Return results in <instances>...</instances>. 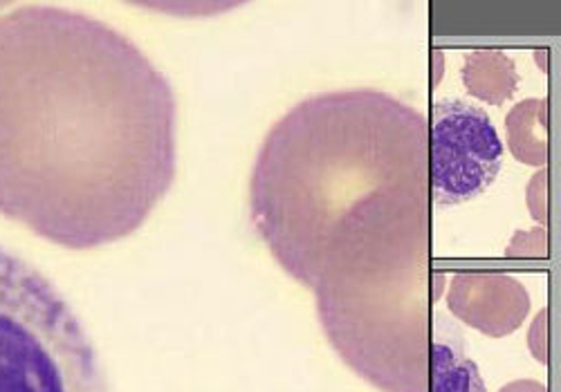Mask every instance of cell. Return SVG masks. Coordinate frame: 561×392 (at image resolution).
<instances>
[{
  "label": "cell",
  "mask_w": 561,
  "mask_h": 392,
  "mask_svg": "<svg viewBox=\"0 0 561 392\" xmlns=\"http://www.w3.org/2000/svg\"><path fill=\"white\" fill-rule=\"evenodd\" d=\"M503 153V139L481 106L436 102L427 124L430 200L436 207L477 200L499 177Z\"/></svg>",
  "instance_id": "5b68a950"
},
{
  "label": "cell",
  "mask_w": 561,
  "mask_h": 392,
  "mask_svg": "<svg viewBox=\"0 0 561 392\" xmlns=\"http://www.w3.org/2000/svg\"><path fill=\"white\" fill-rule=\"evenodd\" d=\"M0 392H108L98 350L64 293L3 247Z\"/></svg>",
  "instance_id": "277c9868"
},
{
  "label": "cell",
  "mask_w": 561,
  "mask_h": 392,
  "mask_svg": "<svg viewBox=\"0 0 561 392\" xmlns=\"http://www.w3.org/2000/svg\"><path fill=\"white\" fill-rule=\"evenodd\" d=\"M430 188L391 191L342 218L308 289L340 359L382 392H427Z\"/></svg>",
  "instance_id": "3957f363"
},
{
  "label": "cell",
  "mask_w": 561,
  "mask_h": 392,
  "mask_svg": "<svg viewBox=\"0 0 561 392\" xmlns=\"http://www.w3.org/2000/svg\"><path fill=\"white\" fill-rule=\"evenodd\" d=\"M404 188H430L425 115L382 90L323 92L265 135L250 175V218L276 265L308 287L335 224Z\"/></svg>",
  "instance_id": "7a4b0ae2"
},
{
  "label": "cell",
  "mask_w": 561,
  "mask_h": 392,
  "mask_svg": "<svg viewBox=\"0 0 561 392\" xmlns=\"http://www.w3.org/2000/svg\"><path fill=\"white\" fill-rule=\"evenodd\" d=\"M175 171L173 85L126 34L48 5L0 19V214L98 250L145 227Z\"/></svg>",
  "instance_id": "6da1fadb"
},
{
  "label": "cell",
  "mask_w": 561,
  "mask_h": 392,
  "mask_svg": "<svg viewBox=\"0 0 561 392\" xmlns=\"http://www.w3.org/2000/svg\"><path fill=\"white\" fill-rule=\"evenodd\" d=\"M503 392H543V388L537 383H530V381H522V383H512V385L503 388Z\"/></svg>",
  "instance_id": "52a82bcc"
},
{
  "label": "cell",
  "mask_w": 561,
  "mask_h": 392,
  "mask_svg": "<svg viewBox=\"0 0 561 392\" xmlns=\"http://www.w3.org/2000/svg\"><path fill=\"white\" fill-rule=\"evenodd\" d=\"M427 392H488L479 366L465 353L460 327L445 314L432 319Z\"/></svg>",
  "instance_id": "8992f818"
}]
</instances>
